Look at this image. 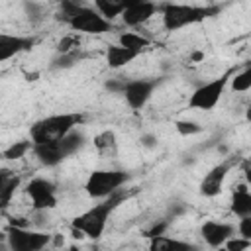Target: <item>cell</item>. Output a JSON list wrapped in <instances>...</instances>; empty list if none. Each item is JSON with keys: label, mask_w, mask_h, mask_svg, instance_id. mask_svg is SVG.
Instances as JSON below:
<instances>
[{"label": "cell", "mask_w": 251, "mask_h": 251, "mask_svg": "<svg viewBox=\"0 0 251 251\" xmlns=\"http://www.w3.org/2000/svg\"><path fill=\"white\" fill-rule=\"evenodd\" d=\"M6 245L10 251H41L49 247L53 235L25 226H6Z\"/></svg>", "instance_id": "obj_7"}, {"label": "cell", "mask_w": 251, "mask_h": 251, "mask_svg": "<svg viewBox=\"0 0 251 251\" xmlns=\"http://www.w3.org/2000/svg\"><path fill=\"white\" fill-rule=\"evenodd\" d=\"M222 8L220 6H194V4H175V2H165L159 4L163 27L167 31H178L182 27L200 24L212 16H216Z\"/></svg>", "instance_id": "obj_3"}, {"label": "cell", "mask_w": 251, "mask_h": 251, "mask_svg": "<svg viewBox=\"0 0 251 251\" xmlns=\"http://www.w3.org/2000/svg\"><path fill=\"white\" fill-rule=\"evenodd\" d=\"M159 12V4L155 2H147V0H129L127 8L124 10V14L120 16L124 25L127 27H137L145 22H149L155 14Z\"/></svg>", "instance_id": "obj_11"}, {"label": "cell", "mask_w": 251, "mask_h": 251, "mask_svg": "<svg viewBox=\"0 0 251 251\" xmlns=\"http://www.w3.org/2000/svg\"><path fill=\"white\" fill-rule=\"evenodd\" d=\"M175 129L178 131V135L182 137H190V135H196L202 131V126L198 122H192V120H176L175 122Z\"/></svg>", "instance_id": "obj_24"}, {"label": "cell", "mask_w": 251, "mask_h": 251, "mask_svg": "<svg viewBox=\"0 0 251 251\" xmlns=\"http://www.w3.org/2000/svg\"><path fill=\"white\" fill-rule=\"evenodd\" d=\"M80 61V53L78 51H73V53H65V55H59L57 59H53V69H69L73 65H76Z\"/></svg>", "instance_id": "obj_26"}, {"label": "cell", "mask_w": 251, "mask_h": 251, "mask_svg": "<svg viewBox=\"0 0 251 251\" xmlns=\"http://www.w3.org/2000/svg\"><path fill=\"white\" fill-rule=\"evenodd\" d=\"M118 45H122V47H126V49L135 51V53L141 55L145 49H149L151 39L145 37V35H141V33H137V31H122V33L118 35Z\"/></svg>", "instance_id": "obj_21"}, {"label": "cell", "mask_w": 251, "mask_h": 251, "mask_svg": "<svg viewBox=\"0 0 251 251\" xmlns=\"http://www.w3.org/2000/svg\"><path fill=\"white\" fill-rule=\"evenodd\" d=\"M82 122H84V114L80 112H63V114L41 118L29 127V141L33 145L55 143L63 139L67 133H71L73 129H76Z\"/></svg>", "instance_id": "obj_2"}, {"label": "cell", "mask_w": 251, "mask_h": 251, "mask_svg": "<svg viewBox=\"0 0 251 251\" xmlns=\"http://www.w3.org/2000/svg\"><path fill=\"white\" fill-rule=\"evenodd\" d=\"M127 4H129V0H96L92 8H94L104 20H108V22L112 24V20H116L118 16L124 14V10L127 8Z\"/></svg>", "instance_id": "obj_20"}, {"label": "cell", "mask_w": 251, "mask_h": 251, "mask_svg": "<svg viewBox=\"0 0 251 251\" xmlns=\"http://www.w3.org/2000/svg\"><path fill=\"white\" fill-rule=\"evenodd\" d=\"M35 37L16 35V33H0V63L14 59L20 53L29 51L35 45Z\"/></svg>", "instance_id": "obj_14"}, {"label": "cell", "mask_w": 251, "mask_h": 251, "mask_svg": "<svg viewBox=\"0 0 251 251\" xmlns=\"http://www.w3.org/2000/svg\"><path fill=\"white\" fill-rule=\"evenodd\" d=\"M78 43H80L78 35H76V33H69V35H65V37L57 43V53H59V55H65V53L78 51Z\"/></svg>", "instance_id": "obj_25"}, {"label": "cell", "mask_w": 251, "mask_h": 251, "mask_svg": "<svg viewBox=\"0 0 251 251\" xmlns=\"http://www.w3.org/2000/svg\"><path fill=\"white\" fill-rule=\"evenodd\" d=\"M190 59H192V61H202V59H204V53H202V51H194Z\"/></svg>", "instance_id": "obj_30"}, {"label": "cell", "mask_w": 251, "mask_h": 251, "mask_svg": "<svg viewBox=\"0 0 251 251\" xmlns=\"http://www.w3.org/2000/svg\"><path fill=\"white\" fill-rule=\"evenodd\" d=\"M65 24L73 29V33H86V35H100L112 29V24L104 20L92 6L80 4L78 10L65 20Z\"/></svg>", "instance_id": "obj_8"}, {"label": "cell", "mask_w": 251, "mask_h": 251, "mask_svg": "<svg viewBox=\"0 0 251 251\" xmlns=\"http://www.w3.org/2000/svg\"><path fill=\"white\" fill-rule=\"evenodd\" d=\"M229 86L233 92H247L251 88V67H243L241 71H235L229 78Z\"/></svg>", "instance_id": "obj_23"}, {"label": "cell", "mask_w": 251, "mask_h": 251, "mask_svg": "<svg viewBox=\"0 0 251 251\" xmlns=\"http://www.w3.org/2000/svg\"><path fill=\"white\" fill-rule=\"evenodd\" d=\"M124 84H126V80H110V82H106V88L114 90V92H122Z\"/></svg>", "instance_id": "obj_29"}, {"label": "cell", "mask_w": 251, "mask_h": 251, "mask_svg": "<svg viewBox=\"0 0 251 251\" xmlns=\"http://www.w3.org/2000/svg\"><path fill=\"white\" fill-rule=\"evenodd\" d=\"M214 251H226V247H224V245H222V247H216V249H214Z\"/></svg>", "instance_id": "obj_32"}, {"label": "cell", "mask_w": 251, "mask_h": 251, "mask_svg": "<svg viewBox=\"0 0 251 251\" xmlns=\"http://www.w3.org/2000/svg\"><path fill=\"white\" fill-rule=\"evenodd\" d=\"M41 251H59V249H49V247H45V249H41Z\"/></svg>", "instance_id": "obj_33"}, {"label": "cell", "mask_w": 251, "mask_h": 251, "mask_svg": "<svg viewBox=\"0 0 251 251\" xmlns=\"http://www.w3.org/2000/svg\"><path fill=\"white\" fill-rule=\"evenodd\" d=\"M92 143H94V149L98 151L100 157H110L112 159V157L118 155V137L112 129H104V131L96 133Z\"/></svg>", "instance_id": "obj_19"}, {"label": "cell", "mask_w": 251, "mask_h": 251, "mask_svg": "<svg viewBox=\"0 0 251 251\" xmlns=\"http://www.w3.org/2000/svg\"><path fill=\"white\" fill-rule=\"evenodd\" d=\"M235 231L239 233V237H245V239H251V216H245V218H239V224L235 227Z\"/></svg>", "instance_id": "obj_28"}, {"label": "cell", "mask_w": 251, "mask_h": 251, "mask_svg": "<svg viewBox=\"0 0 251 251\" xmlns=\"http://www.w3.org/2000/svg\"><path fill=\"white\" fill-rule=\"evenodd\" d=\"M139 57V53H135V51H129V49H126V47H122V45H108V49H106V65L110 67V69H122V67H126V65H129L131 61H135Z\"/></svg>", "instance_id": "obj_17"}, {"label": "cell", "mask_w": 251, "mask_h": 251, "mask_svg": "<svg viewBox=\"0 0 251 251\" xmlns=\"http://www.w3.org/2000/svg\"><path fill=\"white\" fill-rule=\"evenodd\" d=\"M235 235V226L227 224V222H216V220H208L202 224L200 227V237L204 239V243L212 249L222 247L229 237Z\"/></svg>", "instance_id": "obj_13"}, {"label": "cell", "mask_w": 251, "mask_h": 251, "mask_svg": "<svg viewBox=\"0 0 251 251\" xmlns=\"http://www.w3.org/2000/svg\"><path fill=\"white\" fill-rule=\"evenodd\" d=\"M84 145V135L78 129H73L71 133H67L63 139L55 141V143H43V145H33L31 153L35 155V159L43 165V167H57L61 165L67 157L78 153Z\"/></svg>", "instance_id": "obj_4"}, {"label": "cell", "mask_w": 251, "mask_h": 251, "mask_svg": "<svg viewBox=\"0 0 251 251\" xmlns=\"http://www.w3.org/2000/svg\"><path fill=\"white\" fill-rule=\"evenodd\" d=\"M159 78H133V80H126L122 94L126 104L131 110H141L147 106V102L151 100L155 88L159 86Z\"/></svg>", "instance_id": "obj_10"}, {"label": "cell", "mask_w": 251, "mask_h": 251, "mask_svg": "<svg viewBox=\"0 0 251 251\" xmlns=\"http://www.w3.org/2000/svg\"><path fill=\"white\" fill-rule=\"evenodd\" d=\"M129 180V175L126 171H118V169H96L88 175L86 182H84V190L90 198L96 200H104L108 196H112L114 192L122 190V186Z\"/></svg>", "instance_id": "obj_5"}, {"label": "cell", "mask_w": 251, "mask_h": 251, "mask_svg": "<svg viewBox=\"0 0 251 251\" xmlns=\"http://www.w3.org/2000/svg\"><path fill=\"white\" fill-rule=\"evenodd\" d=\"M224 247H226V251H247V249L251 247V239L233 235V237H229V239L224 243Z\"/></svg>", "instance_id": "obj_27"}, {"label": "cell", "mask_w": 251, "mask_h": 251, "mask_svg": "<svg viewBox=\"0 0 251 251\" xmlns=\"http://www.w3.org/2000/svg\"><path fill=\"white\" fill-rule=\"evenodd\" d=\"M20 186V175L10 169H0V204L8 206Z\"/></svg>", "instance_id": "obj_18"}, {"label": "cell", "mask_w": 251, "mask_h": 251, "mask_svg": "<svg viewBox=\"0 0 251 251\" xmlns=\"http://www.w3.org/2000/svg\"><path fill=\"white\" fill-rule=\"evenodd\" d=\"M0 241H6V231H0Z\"/></svg>", "instance_id": "obj_31"}, {"label": "cell", "mask_w": 251, "mask_h": 251, "mask_svg": "<svg viewBox=\"0 0 251 251\" xmlns=\"http://www.w3.org/2000/svg\"><path fill=\"white\" fill-rule=\"evenodd\" d=\"M147 251H200V247L190 241H182L178 237H171L163 233V235L149 237Z\"/></svg>", "instance_id": "obj_15"}, {"label": "cell", "mask_w": 251, "mask_h": 251, "mask_svg": "<svg viewBox=\"0 0 251 251\" xmlns=\"http://www.w3.org/2000/svg\"><path fill=\"white\" fill-rule=\"evenodd\" d=\"M229 169L231 165L229 163H218L214 165L200 180V194L204 198H216L222 190H224V184H226V178L229 175Z\"/></svg>", "instance_id": "obj_12"}, {"label": "cell", "mask_w": 251, "mask_h": 251, "mask_svg": "<svg viewBox=\"0 0 251 251\" xmlns=\"http://www.w3.org/2000/svg\"><path fill=\"white\" fill-rule=\"evenodd\" d=\"M124 198H127V194L118 190L112 196L104 198L102 202L94 204L92 208L84 210L82 214L75 216L73 222H71L75 237H88V239H94V241L100 239L104 229H106V226H108V220H110L112 212L122 204Z\"/></svg>", "instance_id": "obj_1"}, {"label": "cell", "mask_w": 251, "mask_h": 251, "mask_svg": "<svg viewBox=\"0 0 251 251\" xmlns=\"http://www.w3.org/2000/svg\"><path fill=\"white\" fill-rule=\"evenodd\" d=\"M235 71H237L235 67H229V69H226L218 78H214V80L204 82L202 86H198V88L190 94V98H188V108H192V110H204V112L214 110L216 104L220 102L222 94L226 92V88H227V84H229V78L233 76Z\"/></svg>", "instance_id": "obj_6"}, {"label": "cell", "mask_w": 251, "mask_h": 251, "mask_svg": "<svg viewBox=\"0 0 251 251\" xmlns=\"http://www.w3.org/2000/svg\"><path fill=\"white\" fill-rule=\"evenodd\" d=\"M25 194L33 212H47L57 206V188L51 180L35 176L25 184Z\"/></svg>", "instance_id": "obj_9"}, {"label": "cell", "mask_w": 251, "mask_h": 251, "mask_svg": "<svg viewBox=\"0 0 251 251\" xmlns=\"http://www.w3.org/2000/svg\"><path fill=\"white\" fill-rule=\"evenodd\" d=\"M33 143L29 139H20V141H14L10 143L4 151H2V159L4 161H18V159H24L29 151H31Z\"/></svg>", "instance_id": "obj_22"}, {"label": "cell", "mask_w": 251, "mask_h": 251, "mask_svg": "<svg viewBox=\"0 0 251 251\" xmlns=\"http://www.w3.org/2000/svg\"><path fill=\"white\" fill-rule=\"evenodd\" d=\"M229 208H231V212H233L237 218L251 216V192H249V186H247L245 182L233 186Z\"/></svg>", "instance_id": "obj_16"}]
</instances>
